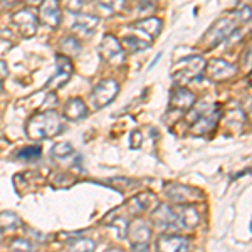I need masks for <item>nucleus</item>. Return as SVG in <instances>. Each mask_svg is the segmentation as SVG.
<instances>
[{
  "instance_id": "17",
  "label": "nucleus",
  "mask_w": 252,
  "mask_h": 252,
  "mask_svg": "<svg viewBox=\"0 0 252 252\" xmlns=\"http://www.w3.org/2000/svg\"><path fill=\"white\" fill-rule=\"evenodd\" d=\"M97 26H99V17L91 14H79L76 17L74 24H72V31L84 35V37H91L97 29Z\"/></svg>"
},
{
  "instance_id": "24",
  "label": "nucleus",
  "mask_w": 252,
  "mask_h": 252,
  "mask_svg": "<svg viewBox=\"0 0 252 252\" xmlns=\"http://www.w3.org/2000/svg\"><path fill=\"white\" fill-rule=\"evenodd\" d=\"M40 153H42L40 146H26V148H22L17 153V158L19 160H26V161H34V160H39Z\"/></svg>"
},
{
  "instance_id": "12",
  "label": "nucleus",
  "mask_w": 252,
  "mask_h": 252,
  "mask_svg": "<svg viewBox=\"0 0 252 252\" xmlns=\"http://www.w3.org/2000/svg\"><path fill=\"white\" fill-rule=\"evenodd\" d=\"M157 252H189V241L177 234H161L157 241Z\"/></svg>"
},
{
  "instance_id": "22",
  "label": "nucleus",
  "mask_w": 252,
  "mask_h": 252,
  "mask_svg": "<svg viewBox=\"0 0 252 252\" xmlns=\"http://www.w3.org/2000/svg\"><path fill=\"white\" fill-rule=\"evenodd\" d=\"M150 44L152 42L140 39L138 35H126V37L123 39V42H121V46L129 49L131 52H141V51H145V49H148Z\"/></svg>"
},
{
  "instance_id": "30",
  "label": "nucleus",
  "mask_w": 252,
  "mask_h": 252,
  "mask_svg": "<svg viewBox=\"0 0 252 252\" xmlns=\"http://www.w3.org/2000/svg\"><path fill=\"white\" fill-rule=\"evenodd\" d=\"M133 252H148V244H135Z\"/></svg>"
},
{
  "instance_id": "13",
  "label": "nucleus",
  "mask_w": 252,
  "mask_h": 252,
  "mask_svg": "<svg viewBox=\"0 0 252 252\" xmlns=\"http://www.w3.org/2000/svg\"><path fill=\"white\" fill-rule=\"evenodd\" d=\"M12 20H14V26L17 27L20 34L26 35V37L34 35L35 31H37V19H35V15L29 9H22L15 12Z\"/></svg>"
},
{
  "instance_id": "5",
  "label": "nucleus",
  "mask_w": 252,
  "mask_h": 252,
  "mask_svg": "<svg viewBox=\"0 0 252 252\" xmlns=\"http://www.w3.org/2000/svg\"><path fill=\"white\" fill-rule=\"evenodd\" d=\"M165 195L168 200H172L177 205H190L192 202L202 200L204 195L198 190L192 189V187H187L184 184H177V182H170V184L163 185Z\"/></svg>"
},
{
  "instance_id": "28",
  "label": "nucleus",
  "mask_w": 252,
  "mask_h": 252,
  "mask_svg": "<svg viewBox=\"0 0 252 252\" xmlns=\"http://www.w3.org/2000/svg\"><path fill=\"white\" fill-rule=\"evenodd\" d=\"M111 227H115L118 230V237L120 239L126 237V232H128V222H126L125 219H115V220H111Z\"/></svg>"
},
{
  "instance_id": "14",
  "label": "nucleus",
  "mask_w": 252,
  "mask_h": 252,
  "mask_svg": "<svg viewBox=\"0 0 252 252\" xmlns=\"http://www.w3.org/2000/svg\"><path fill=\"white\" fill-rule=\"evenodd\" d=\"M195 104V94L184 86H177L170 96V108L180 111H189Z\"/></svg>"
},
{
  "instance_id": "19",
  "label": "nucleus",
  "mask_w": 252,
  "mask_h": 252,
  "mask_svg": "<svg viewBox=\"0 0 252 252\" xmlns=\"http://www.w3.org/2000/svg\"><path fill=\"white\" fill-rule=\"evenodd\" d=\"M86 115H88V108H86V104H84V101L79 99V97L69 99L66 103V106H64V116L71 121H79Z\"/></svg>"
},
{
  "instance_id": "29",
  "label": "nucleus",
  "mask_w": 252,
  "mask_h": 252,
  "mask_svg": "<svg viewBox=\"0 0 252 252\" xmlns=\"http://www.w3.org/2000/svg\"><path fill=\"white\" fill-rule=\"evenodd\" d=\"M89 0H66V7L69 12H74V14H78V12L83 9L84 3H88Z\"/></svg>"
},
{
  "instance_id": "3",
  "label": "nucleus",
  "mask_w": 252,
  "mask_h": 252,
  "mask_svg": "<svg viewBox=\"0 0 252 252\" xmlns=\"http://www.w3.org/2000/svg\"><path fill=\"white\" fill-rule=\"evenodd\" d=\"M205 59L202 56H190V58L180 59L173 66L172 76L175 81H178L180 84H187L190 81L198 79L205 71Z\"/></svg>"
},
{
  "instance_id": "33",
  "label": "nucleus",
  "mask_w": 252,
  "mask_h": 252,
  "mask_svg": "<svg viewBox=\"0 0 252 252\" xmlns=\"http://www.w3.org/2000/svg\"><path fill=\"white\" fill-rule=\"evenodd\" d=\"M157 2V0H143V5H150V3Z\"/></svg>"
},
{
  "instance_id": "20",
  "label": "nucleus",
  "mask_w": 252,
  "mask_h": 252,
  "mask_svg": "<svg viewBox=\"0 0 252 252\" xmlns=\"http://www.w3.org/2000/svg\"><path fill=\"white\" fill-rule=\"evenodd\" d=\"M22 225V220L17 214L14 212H0V232H9V230H15Z\"/></svg>"
},
{
  "instance_id": "15",
  "label": "nucleus",
  "mask_w": 252,
  "mask_h": 252,
  "mask_svg": "<svg viewBox=\"0 0 252 252\" xmlns=\"http://www.w3.org/2000/svg\"><path fill=\"white\" fill-rule=\"evenodd\" d=\"M126 235L129 237V241L135 244H148L150 237H152V225L143 219H136L131 223H128V232Z\"/></svg>"
},
{
  "instance_id": "18",
  "label": "nucleus",
  "mask_w": 252,
  "mask_h": 252,
  "mask_svg": "<svg viewBox=\"0 0 252 252\" xmlns=\"http://www.w3.org/2000/svg\"><path fill=\"white\" fill-rule=\"evenodd\" d=\"M135 29L141 34L146 35L148 40H153V37H157L161 31V20L157 17H148V19H141L135 22Z\"/></svg>"
},
{
  "instance_id": "27",
  "label": "nucleus",
  "mask_w": 252,
  "mask_h": 252,
  "mask_svg": "<svg viewBox=\"0 0 252 252\" xmlns=\"http://www.w3.org/2000/svg\"><path fill=\"white\" fill-rule=\"evenodd\" d=\"M10 249L12 252H35L32 242L27 241V239H15V241H12Z\"/></svg>"
},
{
  "instance_id": "8",
  "label": "nucleus",
  "mask_w": 252,
  "mask_h": 252,
  "mask_svg": "<svg viewBox=\"0 0 252 252\" xmlns=\"http://www.w3.org/2000/svg\"><path fill=\"white\" fill-rule=\"evenodd\" d=\"M173 214H175V227L192 230L197 229L198 223H200V214L192 205H175Z\"/></svg>"
},
{
  "instance_id": "10",
  "label": "nucleus",
  "mask_w": 252,
  "mask_h": 252,
  "mask_svg": "<svg viewBox=\"0 0 252 252\" xmlns=\"http://www.w3.org/2000/svg\"><path fill=\"white\" fill-rule=\"evenodd\" d=\"M39 17L42 24L56 29L61 24V19H63L59 0H42L39 3Z\"/></svg>"
},
{
  "instance_id": "25",
  "label": "nucleus",
  "mask_w": 252,
  "mask_h": 252,
  "mask_svg": "<svg viewBox=\"0 0 252 252\" xmlns=\"http://www.w3.org/2000/svg\"><path fill=\"white\" fill-rule=\"evenodd\" d=\"M61 46H63V51L69 56H76L81 52V42L74 37V35H69V37H66L63 42H61Z\"/></svg>"
},
{
  "instance_id": "26",
  "label": "nucleus",
  "mask_w": 252,
  "mask_h": 252,
  "mask_svg": "<svg viewBox=\"0 0 252 252\" xmlns=\"http://www.w3.org/2000/svg\"><path fill=\"white\" fill-rule=\"evenodd\" d=\"M126 0H97V5L101 9L108 10L109 14H115V12H120L125 7Z\"/></svg>"
},
{
  "instance_id": "6",
  "label": "nucleus",
  "mask_w": 252,
  "mask_h": 252,
  "mask_svg": "<svg viewBox=\"0 0 252 252\" xmlns=\"http://www.w3.org/2000/svg\"><path fill=\"white\" fill-rule=\"evenodd\" d=\"M99 56L111 66H121L125 63V49L116 35L104 34L101 39V44L97 47Z\"/></svg>"
},
{
  "instance_id": "11",
  "label": "nucleus",
  "mask_w": 252,
  "mask_h": 252,
  "mask_svg": "<svg viewBox=\"0 0 252 252\" xmlns=\"http://www.w3.org/2000/svg\"><path fill=\"white\" fill-rule=\"evenodd\" d=\"M205 69H207V76L212 81H227L234 78L235 72H237L235 66H232V64L223 59H212L205 66Z\"/></svg>"
},
{
  "instance_id": "9",
  "label": "nucleus",
  "mask_w": 252,
  "mask_h": 252,
  "mask_svg": "<svg viewBox=\"0 0 252 252\" xmlns=\"http://www.w3.org/2000/svg\"><path fill=\"white\" fill-rule=\"evenodd\" d=\"M56 64H58V71H56V74L47 81V84H46L47 89L63 88L64 84L72 78V72H74V67H72L71 61H69L66 56H58V58H56Z\"/></svg>"
},
{
  "instance_id": "16",
  "label": "nucleus",
  "mask_w": 252,
  "mask_h": 252,
  "mask_svg": "<svg viewBox=\"0 0 252 252\" xmlns=\"http://www.w3.org/2000/svg\"><path fill=\"white\" fill-rule=\"evenodd\" d=\"M158 207V198L153 193H140L136 197H133L131 200L128 202V209L133 215H140L143 212H148V210H155Z\"/></svg>"
},
{
  "instance_id": "2",
  "label": "nucleus",
  "mask_w": 252,
  "mask_h": 252,
  "mask_svg": "<svg viewBox=\"0 0 252 252\" xmlns=\"http://www.w3.org/2000/svg\"><path fill=\"white\" fill-rule=\"evenodd\" d=\"M204 103V101H202ZM202 103L195 106L189 116L190 123V135L193 136H205L212 133L217 126V121L220 118V108L217 104H207L205 111L202 109Z\"/></svg>"
},
{
  "instance_id": "7",
  "label": "nucleus",
  "mask_w": 252,
  "mask_h": 252,
  "mask_svg": "<svg viewBox=\"0 0 252 252\" xmlns=\"http://www.w3.org/2000/svg\"><path fill=\"white\" fill-rule=\"evenodd\" d=\"M234 31H235V20L234 19H227V17L219 19L217 22H215L214 26L207 31V34L204 35L202 42L205 44L207 49H214V47H217L220 42H223V40L229 37Z\"/></svg>"
},
{
  "instance_id": "4",
  "label": "nucleus",
  "mask_w": 252,
  "mask_h": 252,
  "mask_svg": "<svg viewBox=\"0 0 252 252\" xmlns=\"http://www.w3.org/2000/svg\"><path fill=\"white\" fill-rule=\"evenodd\" d=\"M118 93H120V84H118L115 79H104V81H99V83L93 88L89 101H91L94 109H103L115 101Z\"/></svg>"
},
{
  "instance_id": "31",
  "label": "nucleus",
  "mask_w": 252,
  "mask_h": 252,
  "mask_svg": "<svg viewBox=\"0 0 252 252\" xmlns=\"http://www.w3.org/2000/svg\"><path fill=\"white\" fill-rule=\"evenodd\" d=\"M27 3H29V5H39L40 2H42V0H26Z\"/></svg>"
},
{
  "instance_id": "21",
  "label": "nucleus",
  "mask_w": 252,
  "mask_h": 252,
  "mask_svg": "<svg viewBox=\"0 0 252 252\" xmlns=\"http://www.w3.org/2000/svg\"><path fill=\"white\" fill-rule=\"evenodd\" d=\"M96 244L88 237H78L69 242V252H94Z\"/></svg>"
},
{
  "instance_id": "23",
  "label": "nucleus",
  "mask_w": 252,
  "mask_h": 252,
  "mask_svg": "<svg viewBox=\"0 0 252 252\" xmlns=\"http://www.w3.org/2000/svg\"><path fill=\"white\" fill-rule=\"evenodd\" d=\"M74 148H72L71 143H66V141H61V143L54 145L51 148V155L54 158H58V160H64V158H69L74 155Z\"/></svg>"
},
{
  "instance_id": "32",
  "label": "nucleus",
  "mask_w": 252,
  "mask_h": 252,
  "mask_svg": "<svg viewBox=\"0 0 252 252\" xmlns=\"http://www.w3.org/2000/svg\"><path fill=\"white\" fill-rule=\"evenodd\" d=\"M160 58H161V54H158V56H157V58H155V61H153V63H152V64H150V69H152L153 66H155V64L158 63V61H160Z\"/></svg>"
},
{
  "instance_id": "1",
  "label": "nucleus",
  "mask_w": 252,
  "mask_h": 252,
  "mask_svg": "<svg viewBox=\"0 0 252 252\" xmlns=\"http://www.w3.org/2000/svg\"><path fill=\"white\" fill-rule=\"evenodd\" d=\"M64 131V123L54 109L49 111L35 113L34 116L29 118L26 125V133L31 140L40 141V140H51Z\"/></svg>"
}]
</instances>
